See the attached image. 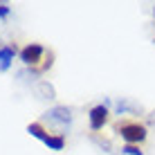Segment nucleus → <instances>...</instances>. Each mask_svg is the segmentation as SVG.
<instances>
[{"label": "nucleus", "mask_w": 155, "mask_h": 155, "mask_svg": "<svg viewBox=\"0 0 155 155\" xmlns=\"http://www.w3.org/2000/svg\"><path fill=\"white\" fill-rule=\"evenodd\" d=\"M27 133L31 137H36V140H41V142H45L47 137H50V133L45 130V128H43L38 121H31V124H27Z\"/></svg>", "instance_id": "6"}, {"label": "nucleus", "mask_w": 155, "mask_h": 155, "mask_svg": "<svg viewBox=\"0 0 155 155\" xmlns=\"http://www.w3.org/2000/svg\"><path fill=\"white\" fill-rule=\"evenodd\" d=\"M14 56H16V45H2L0 47V72H7L12 68Z\"/></svg>", "instance_id": "5"}, {"label": "nucleus", "mask_w": 155, "mask_h": 155, "mask_svg": "<svg viewBox=\"0 0 155 155\" xmlns=\"http://www.w3.org/2000/svg\"><path fill=\"white\" fill-rule=\"evenodd\" d=\"M106 121H108V106L106 104H99L94 108H90V128L92 130H101Z\"/></svg>", "instance_id": "4"}, {"label": "nucleus", "mask_w": 155, "mask_h": 155, "mask_svg": "<svg viewBox=\"0 0 155 155\" xmlns=\"http://www.w3.org/2000/svg\"><path fill=\"white\" fill-rule=\"evenodd\" d=\"M9 14H12V7L7 2H0V18H7Z\"/></svg>", "instance_id": "10"}, {"label": "nucleus", "mask_w": 155, "mask_h": 155, "mask_svg": "<svg viewBox=\"0 0 155 155\" xmlns=\"http://www.w3.org/2000/svg\"><path fill=\"white\" fill-rule=\"evenodd\" d=\"M115 130L121 135V140L126 144H133V146L146 140V128L142 124H137V121H121V124L115 126Z\"/></svg>", "instance_id": "1"}, {"label": "nucleus", "mask_w": 155, "mask_h": 155, "mask_svg": "<svg viewBox=\"0 0 155 155\" xmlns=\"http://www.w3.org/2000/svg\"><path fill=\"white\" fill-rule=\"evenodd\" d=\"M121 153H126V155H144L137 146H133V144H126L124 148H121Z\"/></svg>", "instance_id": "8"}, {"label": "nucleus", "mask_w": 155, "mask_h": 155, "mask_svg": "<svg viewBox=\"0 0 155 155\" xmlns=\"http://www.w3.org/2000/svg\"><path fill=\"white\" fill-rule=\"evenodd\" d=\"M45 117L52 121V124H56V126H70L72 124V110L65 108V106H56V108L47 110Z\"/></svg>", "instance_id": "3"}, {"label": "nucleus", "mask_w": 155, "mask_h": 155, "mask_svg": "<svg viewBox=\"0 0 155 155\" xmlns=\"http://www.w3.org/2000/svg\"><path fill=\"white\" fill-rule=\"evenodd\" d=\"M115 110H117V115H124V113H128V110H135V108H130V106H128L126 101H117Z\"/></svg>", "instance_id": "9"}, {"label": "nucleus", "mask_w": 155, "mask_h": 155, "mask_svg": "<svg viewBox=\"0 0 155 155\" xmlns=\"http://www.w3.org/2000/svg\"><path fill=\"white\" fill-rule=\"evenodd\" d=\"M43 144H45L50 151H63V148H65V137L63 135H50Z\"/></svg>", "instance_id": "7"}, {"label": "nucleus", "mask_w": 155, "mask_h": 155, "mask_svg": "<svg viewBox=\"0 0 155 155\" xmlns=\"http://www.w3.org/2000/svg\"><path fill=\"white\" fill-rule=\"evenodd\" d=\"M43 54H45V50H43L41 43H29V45H25L23 50H20V61H23L25 65H36Z\"/></svg>", "instance_id": "2"}]
</instances>
